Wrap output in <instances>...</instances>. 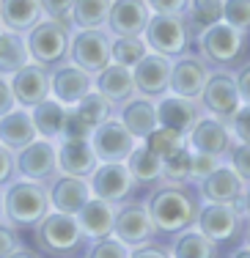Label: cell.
Returning <instances> with one entry per match:
<instances>
[{
    "label": "cell",
    "mask_w": 250,
    "mask_h": 258,
    "mask_svg": "<svg viewBox=\"0 0 250 258\" xmlns=\"http://www.w3.org/2000/svg\"><path fill=\"white\" fill-rule=\"evenodd\" d=\"M146 206H149L151 223L157 228V239L160 242H170L176 233L187 231L195 225L201 212V195L195 184H173V181H157L146 192Z\"/></svg>",
    "instance_id": "6da1fadb"
},
{
    "label": "cell",
    "mask_w": 250,
    "mask_h": 258,
    "mask_svg": "<svg viewBox=\"0 0 250 258\" xmlns=\"http://www.w3.org/2000/svg\"><path fill=\"white\" fill-rule=\"evenodd\" d=\"M193 47L212 69H225L234 72L247 60L250 52V33H242L228 22H215V25L204 28L193 39Z\"/></svg>",
    "instance_id": "7a4b0ae2"
},
{
    "label": "cell",
    "mask_w": 250,
    "mask_h": 258,
    "mask_svg": "<svg viewBox=\"0 0 250 258\" xmlns=\"http://www.w3.org/2000/svg\"><path fill=\"white\" fill-rule=\"evenodd\" d=\"M30 231H33L36 250L47 258H75V255H83L85 247H88V239H85L75 214H64L50 209L47 217L41 223H36Z\"/></svg>",
    "instance_id": "3957f363"
},
{
    "label": "cell",
    "mask_w": 250,
    "mask_h": 258,
    "mask_svg": "<svg viewBox=\"0 0 250 258\" xmlns=\"http://www.w3.org/2000/svg\"><path fill=\"white\" fill-rule=\"evenodd\" d=\"M47 212H50L47 184L14 179L9 187H3V217L6 223L17 225L20 231L41 223L47 217Z\"/></svg>",
    "instance_id": "277c9868"
},
{
    "label": "cell",
    "mask_w": 250,
    "mask_h": 258,
    "mask_svg": "<svg viewBox=\"0 0 250 258\" xmlns=\"http://www.w3.org/2000/svg\"><path fill=\"white\" fill-rule=\"evenodd\" d=\"M72 33H75V28H72L69 22H58V20L41 17V20L25 33L30 60L44 66V69H50V72L58 69L60 63H69Z\"/></svg>",
    "instance_id": "5b68a950"
},
{
    "label": "cell",
    "mask_w": 250,
    "mask_h": 258,
    "mask_svg": "<svg viewBox=\"0 0 250 258\" xmlns=\"http://www.w3.org/2000/svg\"><path fill=\"white\" fill-rule=\"evenodd\" d=\"M250 220L239 204H201L195 228L212 239L217 247H236L245 239Z\"/></svg>",
    "instance_id": "8992f818"
},
{
    "label": "cell",
    "mask_w": 250,
    "mask_h": 258,
    "mask_svg": "<svg viewBox=\"0 0 250 258\" xmlns=\"http://www.w3.org/2000/svg\"><path fill=\"white\" fill-rule=\"evenodd\" d=\"M193 30L187 25L184 14H151L149 25L143 30V41L149 52L165 55V58H179V55L193 50Z\"/></svg>",
    "instance_id": "52a82bcc"
},
{
    "label": "cell",
    "mask_w": 250,
    "mask_h": 258,
    "mask_svg": "<svg viewBox=\"0 0 250 258\" xmlns=\"http://www.w3.org/2000/svg\"><path fill=\"white\" fill-rule=\"evenodd\" d=\"M198 104H201V110H204V115H212V118H220V121H231V115L242 107V96H239V88H236L234 72L212 69V75H209L204 91H201V96H198Z\"/></svg>",
    "instance_id": "ba28073f"
},
{
    "label": "cell",
    "mask_w": 250,
    "mask_h": 258,
    "mask_svg": "<svg viewBox=\"0 0 250 258\" xmlns=\"http://www.w3.org/2000/svg\"><path fill=\"white\" fill-rule=\"evenodd\" d=\"M110 44L113 36L105 28H83L72 33V47H69V60L75 66L85 69L88 75L102 72L110 63Z\"/></svg>",
    "instance_id": "9c48e42d"
},
{
    "label": "cell",
    "mask_w": 250,
    "mask_h": 258,
    "mask_svg": "<svg viewBox=\"0 0 250 258\" xmlns=\"http://www.w3.org/2000/svg\"><path fill=\"white\" fill-rule=\"evenodd\" d=\"M88 187L94 198L118 206L135 195L138 184L132 179L127 162H99L94 168V173L88 176Z\"/></svg>",
    "instance_id": "30bf717a"
},
{
    "label": "cell",
    "mask_w": 250,
    "mask_h": 258,
    "mask_svg": "<svg viewBox=\"0 0 250 258\" xmlns=\"http://www.w3.org/2000/svg\"><path fill=\"white\" fill-rule=\"evenodd\" d=\"M14 162H17V179L47 184L58 176V143L36 138L22 151H17Z\"/></svg>",
    "instance_id": "8fae6325"
},
{
    "label": "cell",
    "mask_w": 250,
    "mask_h": 258,
    "mask_svg": "<svg viewBox=\"0 0 250 258\" xmlns=\"http://www.w3.org/2000/svg\"><path fill=\"white\" fill-rule=\"evenodd\" d=\"M113 236H118L124 244L138 247V244L154 242L157 239V228L151 223V214L146 201L130 198L124 204L115 206V223H113Z\"/></svg>",
    "instance_id": "7c38bea8"
},
{
    "label": "cell",
    "mask_w": 250,
    "mask_h": 258,
    "mask_svg": "<svg viewBox=\"0 0 250 258\" xmlns=\"http://www.w3.org/2000/svg\"><path fill=\"white\" fill-rule=\"evenodd\" d=\"M88 140L94 146V154L99 162H127V157L138 146L135 135H130V129L121 124L115 115L96 126Z\"/></svg>",
    "instance_id": "4fadbf2b"
},
{
    "label": "cell",
    "mask_w": 250,
    "mask_h": 258,
    "mask_svg": "<svg viewBox=\"0 0 250 258\" xmlns=\"http://www.w3.org/2000/svg\"><path fill=\"white\" fill-rule=\"evenodd\" d=\"M212 75V66L206 63L195 50L173 58L170 63V91L168 94H179L187 99H198L201 91H204L206 80Z\"/></svg>",
    "instance_id": "5bb4252c"
},
{
    "label": "cell",
    "mask_w": 250,
    "mask_h": 258,
    "mask_svg": "<svg viewBox=\"0 0 250 258\" xmlns=\"http://www.w3.org/2000/svg\"><path fill=\"white\" fill-rule=\"evenodd\" d=\"M187 149L190 151H201V154H212L225 159L231 151V146L236 143L234 135H231L228 121L212 118V115H201L198 124L187 132Z\"/></svg>",
    "instance_id": "9a60e30c"
},
{
    "label": "cell",
    "mask_w": 250,
    "mask_h": 258,
    "mask_svg": "<svg viewBox=\"0 0 250 258\" xmlns=\"http://www.w3.org/2000/svg\"><path fill=\"white\" fill-rule=\"evenodd\" d=\"M170 63L173 60L157 52H146L143 58L132 66V80H135L138 96L146 99H160L170 91Z\"/></svg>",
    "instance_id": "2e32d148"
},
{
    "label": "cell",
    "mask_w": 250,
    "mask_h": 258,
    "mask_svg": "<svg viewBox=\"0 0 250 258\" xmlns=\"http://www.w3.org/2000/svg\"><path fill=\"white\" fill-rule=\"evenodd\" d=\"M91 91H94V75L75 66L72 60L50 72V96L58 99L64 107H77V102Z\"/></svg>",
    "instance_id": "e0dca14e"
},
{
    "label": "cell",
    "mask_w": 250,
    "mask_h": 258,
    "mask_svg": "<svg viewBox=\"0 0 250 258\" xmlns=\"http://www.w3.org/2000/svg\"><path fill=\"white\" fill-rule=\"evenodd\" d=\"M9 80H11V91H14L17 107L30 110L39 102L50 99V69L33 63V60L25 63L22 69H17Z\"/></svg>",
    "instance_id": "ac0fdd59"
},
{
    "label": "cell",
    "mask_w": 250,
    "mask_h": 258,
    "mask_svg": "<svg viewBox=\"0 0 250 258\" xmlns=\"http://www.w3.org/2000/svg\"><path fill=\"white\" fill-rule=\"evenodd\" d=\"M195 189L204 204H239L242 192H245V181L236 176V170L228 162H223L206 179L195 184Z\"/></svg>",
    "instance_id": "d6986e66"
},
{
    "label": "cell",
    "mask_w": 250,
    "mask_h": 258,
    "mask_svg": "<svg viewBox=\"0 0 250 258\" xmlns=\"http://www.w3.org/2000/svg\"><path fill=\"white\" fill-rule=\"evenodd\" d=\"M204 115L198 99H187V96H179V94H165L157 99V121L160 126H168L173 132L184 135L198 124V118Z\"/></svg>",
    "instance_id": "ffe728a7"
},
{
    "label": "cell",
    "mask_w": 250,
    "mask_h": 258,
    "mask_svg": "<svg viewBox=\"0 0 250 258\" xmlns=\"http://www.w3.org/2000/svg\"><path fill=\"white\" fill-rule=\"evenodd\" d=\"M151 9L146 0H113L105 30L110 36H143Z\"/></svg>",
    "instance_id": "44dd1931"
},
{
    "label": "cell",
    "mask_w": 250,
    "mask_h": 258,
    "mask_svg": "<svg viewBox=\"0 0 250 258\" xmlns=\"http://www.w3.org/2000/svg\"><path fill=\"white\" fill-rule=\"evenodd\" d=\"M47 195H50V209L52 212L77 214L85 201L91 198V187H88V179L58 173L55 179L47 181Z\"/></svg>",
    "instance_id": "7402d4cb"
},
{
    "label": "cell",
    "mask_w": 250,
    "mask_h": 258,
    "mask_svg": "<svg viewBox=\"0 0 250 258\" xmlns=\"http://www.w3.org/2000/svg\"><path fill=\"white\" fill-rule=\"evenodd\" d=\"M96 165H99V159H96L94 146H91L88 138L58 140V173L88 179Z\"/></svg>",
    "instance_id": "603a6c76"
},
{
    "label": "cell",
    "mask_w": 250,
    "mask_h": 258,
    "mask_svg": "<svg viewBox=\"0 0 250 258\" xmlns=\"http://www.w3.org/2000/svg\"><path fill=\"white\" fill-rule=\"evenodd\" d=\"M94 91H99L113 107H121L124 102H130L132 96H138L135 80H132V69L118 63H107L102 72L94 75Z\"/></svg>",
    "instance_id": "cb8c5ba5"
},
{
    "label": "cell",
    "mask_w": 250,
    "mask_h": 258,
    "mask_svg": "<svg viewBox=\"0 0 250 258\" xmlns=\"http://www.w3.org/2000/svg\"><path fill=\"white\" fill-rule=\"evenodd\" d=\"M115 118L130 129V135H135V140H146L160 126V121H157V102L146 99V96H132L130 102L115 107Z\"/></svg>",
    "instance_id": "d4e9b609"
},
{
    "label": "cell",
    "mask_w": 250,
    "mask_h": 258,
    "mask_svg": "<svg viewBox=\"0 0 250 258\" xmlns=\"http://www.w3.org/2000/svg\"><path fill=\"white\" fill-rule=\"evenodd\" d=\"M75 217H77V223H80L85 239L94 242V239H102V236H110V233H113L115 204H107V201H99V198L91 195Z\"/></svg>",
    "instance_id": "484cf974"
},
{
    "label": "cell",
    "mask_w": 250,
    "mask_h": 258,
    "mask_svg": "<svg viewBox=\"0 0 250 258\" xmlns=\"http://www.w3.org/2000/svg\"><path fill=\"white\" fill-rule=\"evenodd\" d=\"M39 138L30 118V110L25 107H14L11 113L0 115V146H6L9 151H22L28 143Z\"/></svg>",
    "instance_id": "4316f807"
},
{
    "label": "cell",
    "mask_w": 250,
    "mask_h": 258,
    "mask_svg": "<svg viewBox=\"0 0 250 258\" xmlns=\"http://www.w3.org/2000/svg\"><path fill=\"white\" fill-rule=\"evenodd\" d=\"M41 17L44 14L39 0H0V28L6 30L25 36Z\"/></svg>",
    "instance_id": "83f0119b"
},
{
    "label": "cell",
    "mask_w": 250,
    "mask_h": 258,
    "mask_svg": "<svg viewBox=\"0 0 250 258\" xmlns=\"http://www.w3.org/2000/svg\"><path fill=\"white\" fill-rule=\"evenodd\" d=\"M127 168H130L135 184L143 187V189L154 187V184L162 179V159L157 157L143 140H138V146L132 149V154L127 157Z\"/></svg>",
    "instance_id": "f1b7e54d"
},
{
    "label": "cell",
    "mask_w": 250,
    "mask_h": 258,
    "mask_svg": "<svg viewBox=\"0 0 250 258\" xmlns=\"http://www.w3.org/2000/svg\"><path fill=\"white\" fill-rule=\"evenodd\" d=\"M168 247H170V255L173 258H220V247L206 233H201L195 225L176 233L168 242Z\"/></svg>",
    "instance_id": "f546056e"
},
{
    "label": "cell",
    "mask_w": 250,
    "mask_h": 258,
    "mask_svg": "<svg viewBox=\"0 0 250 258\" xmlns=\"http://www.w3.org/2000/svg\"><path fill=\"white\" fill-rule=\"evenodd\" d=\"M66 110L58 99H44L39 102L36 107H30V118H33V126H36V135L44 140H60V129H64V118H66Z\"/></svg>",
    "instance_id": "4dcf8cb0"
},
{
    "label": "cell",
    "mask_w": 250,
    "mask_h": 258,
    "mask_svg": "<svg viewBox=\"0 0 250 258\" xmlns=\"http://www.w3.org/2000/svg\"><path fill=\"white\" fill-rule=\"evenodd\" d=\"M25 63H30L25 36L0 28V75L11 77L17 69H22Z\"/></svg>",
    "instance_id": "1f68e13d"
},
{
    "label": "cell",
    "mask_w": 250,
    "mask_h": 258,
    "mask_svg": "<svg viewBox=\"0 0 250 258\" xmlns=\"http://www.w3.org/2000/svg\"><path fill=\"white\" fill-rule=\"evenodd\" d=\"M113 0H75L72 6V25L75 30L83 28H105Z\"/></svg>",
    "instance_id": "d6a6232c"
},
{
    "label": "cell",
    "mask_w": 250,
    "mask_h": 258,
    "mask_svg": "<svg viewBox=\"0 0 250 258\" xmlns=\"http://www.w3.org/2000/svg\"><path fill=\"white\" fill-rule=\"evenodd\" d=\"M184 17H187V25H190L193 36H198L204 28L223 20V0H190Z\"/></svg>",
    "instance_id": "836d02e7"
},
{
    "label": "cell",
    "mask_w": 250,
    "mask_h": 258,
    "mask_svg": "<svg viewBox=\"0 0 250 258\" xmlns=\"http://www.w3.org/2000/svg\"><path fill=\"white\" fill-rule=\"evenodd\" d=\"M149 52L143 36H113V44H110V63H118V66H132L138 63L143 55Z\"/></svg>",
    "instance_id": "e575fe53"
},
{
    "label": "cell",
    "mask_w": 250,
    "mask_h": 258,
    "mask_svg": "<svg viewBox=\"0 0 250 258\" xmlns=\"http://www.w3.org/2000/svg\"><path fill=\"white\" fill-rule=\"evenodd\" d=\"M75 110H77V115H80L91 129H96L99 124H105L107 118H113V115H115V107L99 94V91H91L88 96H83V99L77 102Z\"/></svg>",
    "instance_id": "d590c367"
},
{
    "label": "cell",
    "mask_w": 250,
    "mask_h": 258,
    "mask_svg": "<svg viewBox=\"0 0 250 258\" xmlns=\"http://www.w3.org/2000/svg\"><path fill=\"white\" fill-rule=\"evenodd\" d=\"M143 143L149 146V149L154 151L160 159H168V157H173L179 149H184L187 140H184V135L173 132V129H168V126H157L154 132L143 140Z\"/></svg>",
    "instance_id": "8d00e7d4"
},
{
    "label": "cell",
    "mask_w": 250,
    "mask_h": 258,
    "mask_svg": "<svg viewBox=\"0 0 250 258\" xmlns=\"http://www.w3.org/2000/svg\"><path fill=\"white\" fill-rule=\"evenodd\" d=\"M132 247L130 244H124L118 236H102V239H94V242H88V247H85L83 258H130Z\"/></svg>",
    "instance_id": "74e56055"
},
{
    "label": "cell",
    "mask_w": 250,
    "mask_h": 258,
    "mask_svg": "<svg viewBox=\"0 0 250 258\" xmlns=\"http://www.w3.org/2000/svg\"><path fill=\"white\" fill-rule=\"evenodd\" d=\"M160 181H173V184H187L190 181V149H179L173 157L162 159V179Z\"/></svg>",
    "instance_id": "f35d334b"
},
{
    "label": "cell",
    "mask_w": 250,
    "mask_h": 258,
    "mask_svg": "<svg viewBox=\"0 0 250 258\" xmlns=\"http://www.w3.org/2000/svg\"><path fill=\"white\" fill-rule=\"evenodd\" d=\"M223 22L250 33V0H223Z\"/></svg>",
    "instance_id": "ab89813d"
},
{
    "label": "cell",
    "mask_w": 250,
    "mask_h": 258,
    "mask_svg": "<svg viewBox=\"0 0 250 258\" xmlns=\"http://www.w3.org/2000/svg\"><path fill=\"white\" fill-rule=\"evenodd\" d=\"M225 162L236 170V176H239L242 181L250 184V143H239V140H236V143L231 146Z\"/></svg>",
    "instance_id": "60d3db41"
},
{
    "label": "cell",
    "mask_w": 250,
    "mask_h": 258,
    "mask_svg": "<svg viewBox=\"0 0 250 258\" xmlns=\"http://www.w3.org/2000/svg\"><path fill=\"white\" fill-rule=\"evenodd\" d=\"M225 159L212 157V154H201V151H190V184H198L201 179L212 173L217 165H223Z\"/></svg>",
    "instance_id": "b9f144b4"
},
{
    "label": "cell",
    "mask_w": 250,
    "mask_h": 258,
    "mask_svg": "<svg viewBox=\"0 0 250 258\" xmlns=\"http://www.w3.org/2000/svg\"><path fill=\"white\" fill-rule=\"evenodd\" d=\"M91 132H94V129H91V126L80 118V115H77L75 107L66 110L64 129H60V140H69V138H72V140H75V138H91Z\"/></svg>",
    "instance_id": "7bdbcfd3"
},
{
    "label": "cell",
    "mask_w": 250,
    "mask_h": 258,
    "mask_svg": "<svg viewBox=\"0 0 250 258\" xmlns=\"http://www.w3.org/2000/svg\"><path fill=\"white\" fill-rule=\"evenodd\" d=\"M22 236H20V228L11 223H6V220H0V258H9L14 250L22 247Z\"/></svg>",
    "instance_id": "ee69618b"
},
{
    "label": "cell",
    "mask_w": 250,
    "mask_h": 258,
    "mask_svg": "<svg viewBox=\"0 0 250 258\" xmlns=\"http://www.w3.org/2000/svg\"><path fill=\"white\" fill-rule=\"evenodd\" d=\"M39 3H41V14L47 20H58V22H69L72 25V6H75V0H39Z\"/></svg>",
    "instance_id": "f6af8a7d"
},
{
    "label": "cell",
    "mask_w": 250,
    "mask_h": 258,
    "mask_svg": "<svg viewBox=\"0 0 250 258\" xmlns=\"http://www.w3.org/2000/svg\"><path fill=\"white\" fill-rule=\"evenodd\" d=\"M228 126H231L234 140H239V143H250V104H242V107L231 115Z\"/></svg>",
    "instance_id": "bcb514c9"
},
{
    "label": "cell",
    "mask_w": 250,
    "mask_h": 258,
    "mask_svg": "<svg viewBox=\"0 0 250 258\" xmlns=\"http://www.w3.org/2000/svg\"><path fill=\"white\" fill-rule=\"evenodd\" d=\"M130 258H173V255H170V247H168L165 242L154 239V242H146V244L132 247Z\"/></svg>",
    "instance_id": "7dc6e473"
},
{
    "label": "cell",
    "mask_w": 250,
    "mask_h": 258,
    "mask_svg": "<svg viewBox=\"0 0 250 258\" xmlns=\"http://www.w3.org/2000/svg\"><path fill=\"white\" fill-rule=\"evenodd\" d=\"M17 179V162H14V151H9L6 146H0V189L9 187Z\"/></svg>",
    "instance_id": "c3c4849f"
},
{
    "label": "cell",
    "mask_w": 250,
    "mask_h": 258,
    "mask_svg": "<svg viewBox=\"0 0 250 258\" xmlns=\"http://www.w3.org/2000/svg\"><path fill=\"white\" fill-rule=\"evenodd\" d=\"M151 14H184L190 0H146Z\"/></svg>",
    "instance_id": "681fc988"
},
{
    "label": "cell",
    "mask_w": 250,
    "mask_h": 258,
    "mask_svg": "<svg viewBox=\"0 0 250 258\" xmlns=\"http://www.w3.org/2000/svg\"><path fill=\"white\" fill-rule=\"evenodd\" d=\"M234 77H236V88H239L242 104H250V58L242 66H236Z\"/></svg>",
    "instance_id": "f907efd6"
},
{
    "label": "cell",
    "mask_w": 250,
    "mask_h": 258,
    "mask_svg": "<svg viewBox=\"0 0 250 258\" xmlns=\"http://www.w3.org/2000/svg\"><path fill=\"white\" fill-rule=\"evenodd\" d=\"M17 107V99H14V91H11V80L0 75V115L11 113Z\"/></svg>",
    "instance_id": "816d5d0a"
},
{
    "label": "cell",
    "mask_w": 250,
    "mask_h": 258,
    "mask_svg": "<svg viewBox=\"0 0 250 258\" xmlns=\"http://www.w3.org/2000/svg\"><path fill=\"white\" fill-rule=\"evenodd\" d=\"M9 258H47V255H41L36 247H25V244H22V247L14 250V253H11Z\"/></svg>",
    "instance_id": "f5cc1de1"
},
{
    "label": "cell",
    "mask_w": 250,
    "mask_h": 258,
    "mask_svg": "<svg viewBox=\"0 0 250 258\" xmlns=\"http://www.w3.org/2000/svg\"><path fill=\"white\" fill-rule=\"evenodd\" d=\"M225 258H250V247H247L245 242H242V244H236V247H231Z\"/></svg>",
    "instance_id": "db71d44e"
},
{
    "label": "cell",
    "mask_w": 250,
    "mask_h": 258,
    "mask_svg": "<svg viewBox=\"0 0 250 258\" xmlns=\"http://www.w3.org/2000/svg\"><path fill=\"white\" fill-rule=\"evenodd\" d=\"M239 206H242V212H245V217L250 220V184H245V192H242Z\"/></svg>",
    "instance_id": "11a10c76"
},
{
    "label": "cell",
    "mask_w": 250,
    "mask_h": 258,
    "mask_svg": "<svg viewBox=\"0 0 250 258\" xmlns=\"http://www.w3.org/2000/svg\"><path fill=\"white\" fill-rule=\"evenodd\" d=\"M242 242H245L247 247H250V225H247V231H245V239H242Z\"/></svg>",
    "instance_id": "9f6ffc18"
},
{
    "label": "cell",
    "mask_w": 250,
    "mask_h": 258,
    "mask_svg": "<svg viewBox=\"0 0 250 258\" xmlns=\"http://www.w3.org/2000/svg\"><path fill=\"white\" fill-rule=\"evenodd\" d=\"M0 220H6L3 217V189H0Z\"/></svg>",
    "instance_id": "6f0895ef"
},
{
    "label": "cell",
    "mask_w": 250,
    "mask_h": 258,
    "mask_svg": "<svg viewBox=\"0 0 250 258\" xmlns=\"http://www.w3.org/2000/svg\"><path fill=\"white\" fill-rule=\"evenodd\" d=\"M75 258H83V255H75Z\"/></svg>",
    "instance_id": "680465c9"
}]
</instances>
